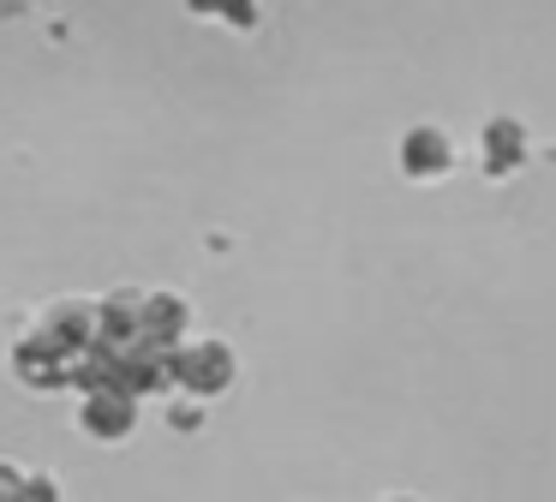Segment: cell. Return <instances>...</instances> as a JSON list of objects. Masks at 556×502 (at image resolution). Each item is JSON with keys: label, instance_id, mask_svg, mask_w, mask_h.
<instances>
[{"label": "cell", "instance_id": "277c9868", "mask_svg": "<svg viewBox=\"0 0 556 502\" xmlns=\"http://www.w3.org/2000/svg\"><path fill=\"white\" fill-rule=\"evenodd\" d=\"M73 418H78V437L114 449V442H126L138 430L144 406H138L132 394H121V389H90V394H78V413Z\"/></svg>", "mask_w": 556, "mask_h": 502}, {"label": "cell", "instance_id": "8fae6325", "mask_svg": "<svg viewBox=\"0 0 556 502\" xmlns=\"http://www.w3.org/2000/svg\"><path fill=\"white\" fill-rule=\"evenodd\" d=\"M18 497H25V466L0 454V502H18Z\"/></svg>", "mask_w": 556, "mask_h": 502}, {"label": "cell", "instance_id": "3957f363", "mask_svg": "<svg viewBox=\"0 0 556 502\" xmlns=\"http://www.w3.org/2000/svg\"><path fill=\"white\" fill-rule=\"evenodd\" d=\"M30 329L49 335L66 359H85L90 347H97V305H90V299H78V293L42 299V305L30 311Z\"/></svg>", "mask_w": 556, "mask_h": 502}, {"label": "cell", "instance_id": "6da1fadb", "mask_svg": "<svg viewBox=\"0 0 556 502\" xmlns=\"http://www.w3.org/2000/svg\"><path fill=\"white\" fill-rule=\"evenodd\" d=\"M168 371H174V394L204 406V401H222L240 382V353L222 335H192L186 347L168 353Z\"/></svg>", "mask_w": 556, "mask_h": 502}, {"label": "cell", "instance_id": "7c38bea8", "mask_svg": "<svg viewBox=\"0 0 556 502\" xmlns=\"http://www.w3.org/2000/svg\"><path fill=\"white\" fill-rule=\"evenodd\" d=\"M389 502H413V497H389Z\"/></svg>", "mask_w": 556, "mask_h": 502}, {"label": "cell", "instance_id": "52a82bcc", "mask_svg": "<svg viewBox=\"0 0 556 502\" xmlns=\"http://www.w3.org/2000/svg\"><path fill=\"white\" fill-rule=\"evenodd\" d=\"M448 162H455V143L437 126H413L407 138H401V174L407 179H443Z\"/></svg>", "mask_w": 556, "mask_h": 502}, {"label": "cell", "instance_id": "8992f818", "mask_svg": "<svg viewBox=\"0 0 556 502\" xmlns=\"http://www.w3.org/2000/svg\"><path fill=\"white\" fill-rule=\"evenodd\" d=\"M192 341V299L174 287H144V347L174 353Z\"/></svg>", "mask_w": 556, "mask_h": 502}, {"label": "cell", "instance_id": "9c48e42d", "mask_svg": "<svg viewBox=\"0 0 556 502\" xmlns=\"http://www.w3.org/2000/svg\"><path fill=\"white\" fill-rule=\"evenodd\" d=\"M18 502H66V490H61V478H54L49 466H25V497Z\"/></svg>", "mask_w": 556, "mask_h": 502}, {"label": "cell", "instance_id": "30bf717a", "mask_svg": "<svg viewBox=\"0 0 556 502\" xmlns=\"http://www.w3.org/2000/svg\"><path fill=\"white\" fill-rule=\"evenodd\" d=\"M168 425H174V430H204V406L174 394V401H168Z\"/></svg>", "mask_w": 556, "mask_h": 502}, {"label": "cell", "instance_id": "ba28073f", "mask_svg": "<svg viewBox=\"0 0 556 502\" xmlns=\"http://www.w3.org/2000/svg\"><path fill=\"white\" fill-rule=\"evenodd\" d=\"M484 150H491V174H503V167H520L527 138H520V126H508V120H491V126H484Z\"/></svg>", "mask_w": 556, "mask_h": 502}, {"label": "cell", "instance_id": "5b68a950", "mask_svg": "<svg viewBox=\"0 0 556 502\" xmlns=\"http://www.w3.org/2000/svg\"><path fill=\"white\" fill-rule=\"evenodd\" d=\"M90 305H97V347H144V287L121 281Z\"/></svg>", "mask_w": 556, "mask_h": 502}, {"label": "cell", "instance_id": "7a4b0ae2", "mask_svg": "<svg viewBox=\"0 0 556 502\" xmlns=\"http://www.w3.org/2000/svg\"><path fill=\"white\" fill-rule=\"evenodd\" d=\"M7 371H13L25 389H37V394H54V389H73V371H78V359H66L61 347L49 341V335H37L25 323V329L7 341Z\"/></svg>", "mask_w": 556, "mask_h": 502}]
</instances>
